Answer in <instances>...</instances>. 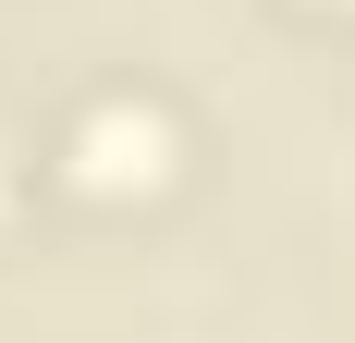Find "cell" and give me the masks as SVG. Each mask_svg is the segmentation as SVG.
Masks as SVG:
<instances>
[{
    "label": "cell",
    "mask_w": 355,
    "mask_h": 343,
    "mask_svg": "<svg viewBox=\"0 0 355 343\" xmlns=\"http://www.w3.org/2000/svg\"><path fill=\"white\" fill-rule=\"evenodd\" d=\"M159 160H172L159 99H135V86L86 99V123H73V172H86V184H159Z\"/></svg>",
    "instance_id": "6da1fadb"
}]
</instances>
